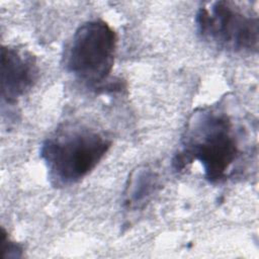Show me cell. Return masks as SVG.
Instances as JSON below:
<instances>
[{"label": "cell", "instance_id": "6da1fadb", "mask_svg": "<svg viewBox=\"0 0 259 259\" xmlns=\"http://www.w3.org/2000/svg\"><path fill=\"white\" fill-rule=\"evenodd\" d=\"M240 156L238 133L228 112L220 106L201 107L187 122L173 168L181 172L198 161L206 180L219 183L229 177Z\"/></svg>", "mask_w": 259, "mask_h": 259}, {"label": "cell", "instance_id": "7a4b0ae2", "mask_svg": "<svg viewBox=\"0 0 259 259\" xmlns=\"http://www.w3.org/2000/svg\"><path fill=\"white\" fill-rule=\"evenodd\" d=\"M111 141L81 124H66L47 138L40 157L56 186H70L86 177L104 158Z\"/></svg>", "mask_w": 259, "mask_h": 259}, {"label": "cell", "instance_id": "3957f363", "mask_svg": "<svg viewBox=\"0 0 259 259\" xmlns=\"http://www.w3.org/2000/svg\"><path fill=\"white\" fill-rule=\"evenodd\" d=\"M117 35L114 29L100 19L80 25L65 55L67 71L88 87L99 89L112 71Z\"/></svg>", "mask_w": 259, "mask_h": 259}, {"label": "cell", "instance_id": "277c9868", "mask_svg": "<svg viewBox=\"0 0 259 259\" xmlns=\"http://www.w3.org/2000/svg\"><path fill=\"white\" fill-rule=\"evenodd\" d=\"M195 21L201 38L220 49L234 53L258 51V15L240 3H204L198 9Z\"/></svg>", "mask_w": 259, "mask_h": 259}, {"label": "cell", "instance_id": "5b68a950", "mask_svg": "<svg viewBox=\"0 0 259 259\" xmlns=\"http://www.w3.org/2000/svg\"><path fill=\"white\" fill-rule=\"evenodd\" d=\"M38 75L35 58L26 50L1 47V97L8 104L28 92Z\"/></svg>", "mask_w": 259, "mask_h": 259}, {"label": "cell", "instance_id": "8992f818", "mask_svg": "<svg viewBox=\"0 0 259 259\" xmlns=\"http://www.w3.org/2000/svg\"><path fill=\"white\" fill-rule=\"evenodd\" d=\"M159 186V178L152 169L144 167L135 170L125 189V204L132 208L145 205Z\"/></svg>", "mask_w": 259, "mask_h": 259}, {"label": "cell", "instance_id": "52a82bcc", "mask_svg": "<svg viewBox=\"0 0 259 259\" xmlns=\"http://www.w3.org/2000/svg\"><path fill=\"white\" fill-rule=\"evenodd\" d=\"M23 248L11 240L4 229L1 231V255L2 259H16L22 257Z\"/></svg>", "mask_w": 259, "mask_h": 259}]
</instances>
